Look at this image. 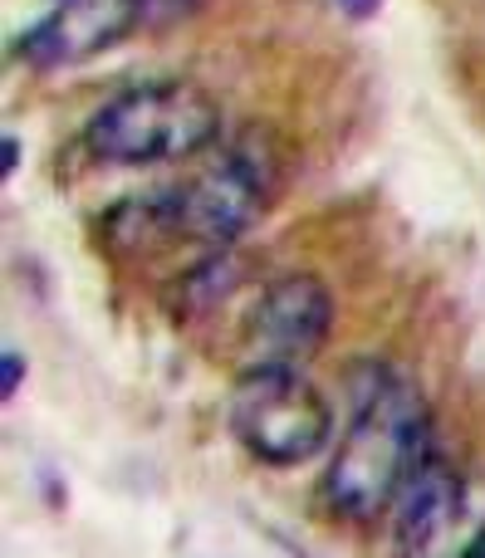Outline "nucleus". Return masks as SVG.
<instances>
[{
	"label": "nucleus",
	"instance_id": "nucleus-1",
	"mask_svg": "<svg viewBox=\"0 0 485 558\" xmlns=\"http://www.w3.org/2000/svg\"><path fill=\"white\" fill-rule=\"evenodd\" d=\"M437 456L432 412L417 387L402 383L392 367L349 373V432L324 471L319 500L334 520L373 524L392 514L402 485Z\"/></svg>",
	"mask_w": 485,
	"mask_h": 558
},
{
	"label": "nucleus",
	"instance_id": "nucleus-2",
	"mask_svg": "<svg viewBox=\"0 0 485 558\" xmlns=\"http://www.w3.org/2000/svg\"><path fill=\"white\" fill-rule=\"evenodd\" d=\"M221 143V104L186 78H157L113 94L84 128V153L104 167H153L211 153Z\"/></svg>",
	"mask_w": 485,
	"mask_h": 558
},
{
	"label": "nucleus",
	"instance_id": "nucleus-3",
	"mask_svg": "<svg viewBox=\"0 0 485 558\" xmlns=\"http://www.w3.org/2000/svg\"><path fill=\"white\" fill-rule=\"evenodd\" d=\"M231 436L260 465H304L334 441V407L294 367H245L231 392Z\"/></svg>",
	"mask_w": 485,
	"mask_h": 558
},
{
	"label": "nucleus",
	"instance_id": "nucleus-4",
	"mask_svg": "<svg viewBox=\"0 0 485 558\" xmlns=\"http://www.w3.org/2000/svg\"><path fill=\"white\" fill-rule=\"evenodd\" d=\"M177 235L202 251H231L275 202V162L251 143H231L182 186H167Z\"/></svg>",
	"mask_w": 485,
	"mask_h": 558
},
{
	"label": "nucleus",
	"instance_id": "nucleus-5",
	"mask_svg": "<svg viewBox=\"0 0 485 558\" xmlns=\"http://www.w3.org/2000/svg\"><path fill=\"white\" fill-rule=\"evenodd\" d=\"M485 539V475L432 456L392 505L398 558H471Z\"/></svg>",
	"mask_w": 485,
	"mask_h": 558
},
{
	"label": "nucleus",
	"instance_id": "nucleus-6",
	"mask_svg": "<svg viewBox=\"0 0 485 558\" xmlns=\"http://www.w3.org/2000/svg\"><path fill=\"white\" fill-rule=\"evenodd\" d=\"M334 304L329 284L310 270L280 275L255 294L251 314L241 324V363L245 367H294L300 357L319 353L334 333Z\"/></svg>",
	"mask_w": 485,
	"mask_h": 558
},
{
	"label": "nucleus",
	"instance_id": "nucleus-7",
	"mask_svg": "<svg viewBox=\"0 0 485 558\" xmlns=\"http://www.w3.org/2000/svg\"><path fill=\"white\" fill-rule=\"evenodd\" d=\"M137 0H59L39 25L15 39V54L35 69L84 64L104 49L137 35Z\"/></svg>",
	"mask_w": 485,
	"mask_h": 558
},
{
	"label": "nucleus",
	"instance_id": "nucleus-8",
	"mask_svg": "<svg viewBox=\"0 0 485 558\" xmlns=\"http://www.w3.org/2000/svg\"><path fill=\"white\" fill-rule=\"evenodd\" d=\"M98 235H104V251L113 255V260H147V255H162L167 245H177L182 235H177L167 186L108 206L104 221H98Z\"/></svg>",
	"mask_w": 485,
	"mask_h": 558
},
{
	"label": "nucleus",
	"instance_id": "nucleus-9",
	"mask_svg": "<svg viewBox=\"0 0 485 558\" xmlns=\"http://www.w3.org/2000/svg\"><path fill=\"white\" fill-rule=\"evenodd\" d=\"M202 0H137V25L143 29H172L182 25Z\"/></svg>",
	"mask_w": 485,
	"mask_h": 558
},
{
	"label": "nucleus",
	"instance_id": "nucleus-10",
	"mask_svg": "<svg viewBox=\"0 0 485 558\" xmlns=\"http://www.w3.org/2000/svg\"><path fill=\"white\" fill-rule=\"evenodd\" d=\"M20 387H25V357H20V348H5L0 353V397H15Z\"/></svg>",
	"mask_w": 485,
	"mask_h": 558
},
{
	"label": "nucleus",
	"instance_id": "nucleus-11",
	"mask_svg": "<svg viewBox=\"0 0 485 558\" xmlns=\"http://www.w3.org/2000/svg\"><path fill=\"white\" fill-rule=\"evenodd\" d=\"M343 5V15H353V20H368V15H378V5L383 0H339Z\"/></svg>",
	"mask_w": 485,
	"mask_h": 558
},
{
	"label": "nucleus",
	"instance_id": "nucleus-12",
	"mask_svg": "<svg viewBox=\"0 0 485 558\" xmlns=\"http://www.w3.org/2000/svg\"><path fill=\"white\" fill-rule=\"evenodd\" d=\"M15 167H20V137L10 133V137H5V172H0V177L10 182V177H15Z\"/></svg>",
	"mask_w": 485,
	"mask_h": 558
},
{
	"label": "nucleus",
	"instance_id": "nucleus-13",
	"mask_svg": "<svg viewBox=\"0 0 485 558\" xmlns=\"http://www.w3.org/2000/svg\"><path fill=\"white\" fill-rule=\"evenodd\" d=\"M471 558H485V539H481V544H476V554H471Z\"/></svg>",
	"mask_w": 485,
	"mask_h": 558
}]
</instances>
